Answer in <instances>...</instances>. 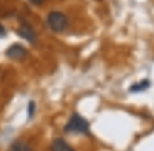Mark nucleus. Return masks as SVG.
<instances>
[{
	"label": "nucleus",
	"instance_id": "f03ea898",
	"mask_svg": "<svg viewBox=\"0 0 154 151\" xmlns=\"http://www.w3.org/2000/svg\"><path fill=\"white\" fill-rule=\"evenodd\" d=\"M65 131L77 133H88L89 131V123L79 113H73L70 116L67 124L65 125Z\"/></svg>",
	"mask_w": 154,
	"mask_h": 151
},
{
	"label": "nucleus",
	"instance_id": "9d476101",
	"mask_svg": "<svg viewBox=\"0 0 154 151\" xmlns=\"http://www.w3.org/2000/svg\"><path fill=\"white\" fill-rule=\"evenodd\" d=\"M5 34H6L5 29H4L3 25H2L1 23H0V38L4 37V36H5Z\"/></svg>",
	"mask_w": 154,
	"mask_h": 151
},
{
	"label": "nucleus",
	"instance_id": "20e7f679",
	"mask_svg": "<svg viewBox=\"0 0 154 151\" xmlns=\"http://www.w3.org/2000/svg\"><path fill=\"white\" fill-rule=\"evenodd\" d=\"M17 33H18V35L20 36V37H22L23 39H25V40H27L31 43L35 42L37 39L36 32H35L34 29H32L29 24H27V23H24V24L21 25L18 29V31H17Z\"/></svg>",
	"mask_w": 154,
	"mask_h": 151
},
{
	"label": "nucleus",
	"instance_id": "6e6552de",
	"mask_svg": "<svg viewBox=\"0 0 154 151\" xmlns=\"http://www.w3.org/2000/svg\"><path fill=\"white\" fill-rule=\"evenodd\" d=\"M27 112H29V116L32 118V116L36 112V104L34 102H31L29 104V107H27Z\"/></svg>",
	"mask_w": 154,
	"mask_h": 151
},
{
	"label": "nucleus",
	"instance_id": "423d86ee",
	"mask_svg": "<svg viewBox=\"0 0 154 151\" xmlns=\"http://www.w3.org/2000/svg\"><path fill=\"white\" fill-rule=\"evenodd\" d=\"M150 86V81L149 80H142L140 82H137V83H134L132 86H130V91L132 92H140L146 90L147 88H149Z\"/></svg>",
	"mask_w": 154,
	"mask_h": 151
},
{
	"label": "nucleus",
	"instance_id": "39448f33",
	"mask_svg": "<svg viewBox=\"0 0 154 151\" xmlns=\"http://www.w3.org/2000/svg\"><path fill=\"white\" fill-rule=\"evenodd\" d=\"M51 151H75L64 140L56 139L51 144Z\"/></svg>",
	"mask_w": 154,
	"mask_h": 151
},
{
	"label": "nucleus",
	"instance_id": "f257e3e1",
	"mask_svg": "<svg viewBox=\"0 0 154 151\" xmlns=\"http://www.w3.org/2000/svg\"><path fill=\"white\" fill-rule=\"evenodd\" d=\"M46 23L48 27L55 33H62L68 27V18L62 12L53 11L47 15Z\"/></svg>",
	"mask_w": 154,
	"mask_h": 151
},
{
	"label": "nucleus",
	"instance_id": "7ed1b4c3",
	"mask_svg": "<svg viewBox=\"0 0 154 151\" xmlns=\"http://www.w3.org/2000/svg\"><path fill=\"white\" fill-rule=\"evenodd\" d=\"M5 55L12 60L22 61L27 57V49L21 44H13L6 49Z\"/></svg>",
	"mask_w": 154,
	"mask_h": 151
},
{
	"label": "nucleus",
	"instance_id": "1a4fd4ad",
	"mask_svg": "<svg viewBox=\"0 0 154 151\" xmlns=\"http://www.w3.org/2000/svg\"><path fill=\"white\" fill-rule=\"evenodd\" d=\"M29 2L32 4V5H36V6H40L42 5L43 3L45 2V0H29Z\"/></svg>",
	"mask_w": 154,
	"mask_h": 151
},
{
	"label": "nucleus",
	"instance_id": "0eeeda50",
	"mask_svg": "<svg viewBox=\"0 0 154 151\" xmlns=\"http://www.w3.org/2000/svg\"><path fill=\"white\" fill-rule=\"evenodd\" d=\"M10 151H32V149L27 143L22 141H18L12 144Z\"/></svg>",
	"mask_w": 154,
	"mask_h": 151
}]
</instances>
